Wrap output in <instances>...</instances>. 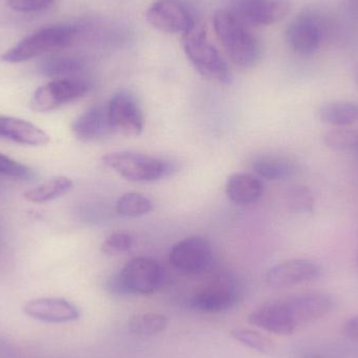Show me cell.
<instances>
[{
  "mask_svg": "<svg viewBox=\"0 0 358 358\" xmlns=\"http://www.w3.org/2000/svg\"><path fill=\"white\" fill-rule=\"evenodd\" d=\"M214 29L227 56L235 64L252 67L260 61V42L248 31L239 16L227 10H219L214 16Z\"/></svg>",
  "mask_w": 358,
  "mask_h": 358,
  "instance_id": "1",
  "label": "cell"
},
{
  "mask_svg": "<svg viewBox=\"0 0 358 358\" xmlns=\"http://www.w3.org/2000/svg\"><path fill=\"white\" fill-rule=\"evenodd\" d=\"M163 267L152 258H134L113 275L107 289L117 296H151L161 288Z\"/></svg>",
  "mask_w": 358,
  "mask_h": 358,
  "instance_id": "2",
  "label": "cell"
},
{
  "mask_svg": "<svg viewBox=\"0 0 358 358\" xmlns=\"http://www.w3.org/2000/svg\"><path fill=\"white\" fill-rule=\"evenodd\" d=\"M183 50L202 77L224 85H229L233 81L229 65L208 42L203 25L195 22L192 29L185 34Z\"/></svg>",
  "mask_w": 358,
  "mask_h": 358,
  "instance_id": "3",
  "label": "cell"
},
{
  "mask_svg": "<svg viewBox=\"0 0 358 358\" xmlns=\"http://www.w3.org/2000/svg\"><path fill=\"white\" fill-rule=\"evenodd\" d=\"M78 33L79 29L76 25L58 24L44 27L21 40L4 52L1 59L8 63H19L57 52L71 45Z\"/></svg>",
  "mask_w": 358,
  "mask_h": 358,
  "instance_id": "4",
  "label": "cell"
},
{
  "mask_svg": "<svg viewBox=\"0 0 358 358\" xmlns=\"http://www.w3.org/2000/svg\"><path fill=\"white\" fill-rule=\"evenodd\" d=\"M103 164L132 182H152L168 178L176 167L171 162L142 153L120 151L103 157Z\"/></svg>",
  "mask_w": 358,
  "mask_h": 358,
  "instance_id": "5",
  "label": "cell"
},
{
  "mask_svg": "<svg viewBox=\"0 0 358 358\" xmlns=\"http://www.w3.org/2000/svg\"><path fill=\"white\" fill-rule=\"evenodd\" d=\"M243 296V285L237 275L221 273L192 296L189 306L196 313L218 315L235 308Z\"/></svg>",
  "mask_w": 358,
  "mask_h": 358,
  "instance_id": "6",
  "label": "cell"
},
{
  "mask_svg": "<svg viewBox=\"0 0 358 358\" xmlns=\"http://www.w3.org/2000/svg\"><path fill=\"white\" fill-rule=\"evenodd\" d=\"M90 87V81L78 76L56 79L36 90L31 107L38 113H50L85 96Z\"/></svg>",
  "mask_w": 358,
  "mask_h": 358,
  "instance_id": "7",
  "label": "cell"
},
{
  "mask_svg": "<svg viewBox=\"0 0 358 358\" xmlns=\"http://www.w3.org/2000/svg\"><path fill=\"white\" fill-rule=\"evenodd\" d=\"M106 106L113 132L127 138H136L143 134L144 115L134 94L125 90L117 92Z\"/></svg>",
  "mask_w": 358,
  "mask_h": 358,
  "instance_id": "8",
  "label": "cell"
},
{
  "mask_svg": "<svg viewBox=\"0 0 358 358\" xmlns=\"http://www.w3.org/2000/svg\"><path fill=\"white\" fill-rule=\"evenodd\" d=\"M282 301L296 330L327 317L336 306L334 296L322 292H304Z\"/></svg>",
  "mask_w": 358,
  "mask_h": 358,
  "instance_id": "9",
  "label": "cell"
},
{
  "mask_svg": "<svg viewBox=\"0 0 358 358\" xmlns=\"http://www.w3.org/2000/svg\"><path fill=\"white\" fill-rule=\"evenodd\" d=\"M169 261L174 268L185 275H202L212 265V246L203 237L185 238L172 248Z\"/></svg>",
  "mask_w": 358,
  "mask_h": 358,
  "instance_id": "10",
  "label": "cell"
},
{
  "mask_svg": "<svg viewBox=\"0 0 358 358\" xmlns=\"http://www.w3.org/2000/svg\"><path fill=\"white\" fill-rule=\"evenodd\" d=\"M325 27L321 17L313 10L300 13L288 25L286 40L296 54L308 56L321 46Z\"/></svg>",
  "mask_w": 358,
  "mask_h": 358,
  "instance_id": "11",
  "label": "cell"
},
{
  "mask_svg": "<svg viewBox=\"0 0 358 358\" xmlns=\"http://www.w3.org/2000/svg\"><path fill=\"white\" fill-rule=\"evenodd\" d=\"M322 273L323 269L313 261L292 259L269 268L265 273V283L269 287L281 289L315 281Z\"/></svg>",
  "mask_w": 358,
  "mask_h": 358,
  "instance_id": "12",
  "label": "cell"
},
{
  "mask_svg": "<svg viewBox=\"0 0 358 358\" xmlns=\"http://www.w3.org/2000/svg\"><path fill=\"white\" fill-rule=\"evenodd\" d=\"M147 20L155 29L170 34L187 33L195 24L180 0H157L147 10Z\"/></svg>",
  "mask_w": 358,
  "mask_h": 358,
  "instance_id": "13",
  "label": "cell"
},
{
  "mask_svg": "<svg viewBox=\"0 0 358 358\" xmlns=\"http://www.w3.org/2000/svg\"><path fill=\"white\" fill-rule=\"evenodd\" d=\"M23 313L31 319L48 324L71 323L81 317L80 309L62 298L34 299L25 303Z\"/></svg>",
  "mask_w": 358,
  "mask_h": 358,
  "instance_id": "14",
  "label": "cell"
},
{
  "mask_svg": "<svg viewBox=\"0 0 358 358\" xmlns=\"http://www.w3.org/2000/svg\"><path fill=\"white\" fill-rule=\"evenodd\" d=\"M248 322L275 336H288L298 331L282 300L267 303L255 309L248 317Z\"/></svg>",
  "mask_w": 358,
  "mask_h": 358,
  "instance_id": "15",
  "label": "cell"
},
{
  "mask_svg": "<svg viewBox=\"0 0 358 358\" xmlns=\"http://www.w3.org/2000/svg\"><path fill=\"white\" fill-rule=\"evenodd\" d=\"M71 130L78 140L90 143L113 134L109 125L107 106L94 105L73 121Z\"/></svg>",
  "mask_w": 358,
  "mask_h": 358,
  "instance_id": "16",
  "label": "cell"
},
{
  "mask_svg": "<svg viewBox=\"0 0 358 358\" xmlns=\"http://www.w3.org/2000/svg\"><path fill=\"white\" fill-rule=\"evenodd\" d=\"M292 8L289 0L241 1L238 6L240 18L257 25H271L282 20Z\"/></svg>",
  "mask_w": 358,
  "mask_h": 358,
  "instance_id": "17",
  "label": "cell"
},
{
  "mask_svg": "<svg viewBox=\"0 0 358 358\" xmlns=\"http://www.w3.org/2000/svg\"><path fill=\"white\" fill-rule=\"evenodd\" d=\"M0 138L34 147L44 146L50 142L48 134L35 124L4 115H0Z\"/></svg>",
  "mask_w": 358,
  "mask_h": 358,
  "instance_id": "18",
  "label": "cell"
},
{
  "mask_svg": "<svg viewBox=\"0 0 358 358\" xmlns=\"http://www.w3.org/2000/svg\"><path fill=\"white\" fill-rule=\"evenodd\" d=\"M227 197L234 203L248 206L262 197L264 185L257 176L248 173L234 174L225 185Z\"/></svg>",
  "mask_w": 358,
  "mask_h": 358,
  "instance_id": "19",
  "label": "cell"
},
{
  "mask_svg": "<svg viewBox=\"0 0 358 358\" xmlns=\"http://www.w3.org/2000/svg\"><path fill=\"white\" fill-rule=\"evenodd\" d=\"M252 169L260 178L279 181L294 178L298 172V166L288 157L281 155H263L255 159Z\"/></svg>",
  "mask_w": 358,
  "mask_h": 358,
  "instance_id": "20",
  "label": "cell"
},
{
  "mask_svg": "<svg viewBox=\"0 0 358 358\" xmlns=\"http://www.w3.org/2000/svg\"><path fill=\"white\" fill-rule=\"evenodd\" d=\"M320 120L336 128H347L358 122V102L334 101L325 103L317 110Z\"/></svg>",
  "mask_w": 358,
  "mask_h": 358,
  "instance_id": "21",
  "label": "cell"
},
{
  "mask_svg": "<svg viewBox=\"0 0 358 358\" xmlns=\"http://www.w3.org/2000/svg\"><path fill=\"white\" fill-rule=\"evenodd\" d=\"M73 185L71 178L56 176L27 189L24 193V198L27 201L44 203L69 193L73 189Z\"/></svg>",
  "mask_w": 358,
  "mask_h": 358,
  "instance_id": "22",
  "label": "cell"
},
{
  "mask_svg": "<svg viewBox=\"0 0 358 358\" xmlns=\"http://www.w3.org/2000/svg\"><path fill=\"white\" fill-rule=\"evenodd\" d=\"M169 325L167 315L162 313H140L129 321V331L141 338H151L163 334Z\"/></svg>",
  "mask_w": 358,
  "mask_h": 358,
  "instance_id": "23",
  "label": "cell"
},
{
  "mask_svg": "<svg viewBox=\"0 0 358 358\" xmlns=\"http://www.w3.org/2000/svg\"><path fill=\"white\" fill-rule=\"evenodd\" d=\"M83 69V62L73 57H52L46 59L40 65V71L44 76L57 79L76 77Z\"/></svg>",
  "mask_w": 358,
  "mask_h": 358,
  "instance_id": "24",
  "label": "cell"
},
{
  "mask_svg": "<svg viewBox=\"0 0 358 358\" xmlns=\"http://www.w3.org/2000/svg\"><path fill=\"white\" fill-rule=\"evenodd\" d=\"M152 201L141 193H126L122 195L115 204L117 214L127 218H138L152 210Z\"/></svg>",
  "mask_w": 358,
  "mask_h": 358,
  "instance_id": "25",
  "label": "cell"
},
{
  "mask_svg": "<svg viewBox=\"0 0 358 358\" xmlns=\"http://www.w3.org/2000/svg\"><path fill=\"white\" fill-rule=\"evenodd\" d=\"M284 197L287 208L296 214H311L315 210V196L306 185H292L286 189Z\"/></svg>",
  "mask_w": 358,
  "mask_h": 358,
  "instance_id": "26",
  "label": "cell"
},
{
  "mask_svg": "<svg viewBox=\"0 0 358 358\" xmlns=\"http://www.w3.org/2000/svg\"><path fill=\"white\" fill-rule=\"evenodd\" d=\"M323 141L332 150L358 155V130L336 128L326 132Z\"/></svg>",
  "mask_w": 358,
  "mask_h": 358,
  "instance_id": "27",
  "label": "cell"
},
{
  "mask_svg": "<svg viewBox=\"0 0 358 358\" xmlns=\"http://www.w3.org/2000/svg\"><path fill=\"white\" fill-rule=\"evenodd\" d=\"M231 336L242 346L261 355H271L273 344L268 338L248 328H235L231 330Z\"/></svg>",
  "mask_w": 358,
  "mask_h": 358,
  "instance_id": "28",
  "label": "cell"
},
{
  "mask_svg": "<svg viewBox=\"0 0 358 358\" xmlns=\"http://www.w3.org/2000/svg\"><path fill=\"white\" fill-rule=\"evenodd\" d=\"M134 245L131 236L125 233H115L109 236L103 242L101 250L107 256H119L129 252Z\"/></svg>",
  "mask_w": 358,
  "mask_h": 358,
  "instance_id": "29",
  "label": "cell"
},
{
  "mask_svg": "<svg viewBox=\"0 0 358 358\" xmlns=\"http://www.w3.org/2000/svg\"><path fill=\"white\" fill-rule=\"evenodd\" d=\"M0 174L10 178L21 179V180H31L35 178V173L31 168L1 153H0Z\"/></svg>",
  "mask_w": 358,
  "mask_h": 358,
  "instance_id": "30",
  "label": "cell"
},
{
  "mask_svg": "<svg viewBox=\"0 0 358 358\" xmlns=\"http://www.w3.org/2000/svg\"><path fill=\"white\" fill-rule=\"evenodd\" d=\"M55 0H8V6L19 12H37L48 8Z\"/></svg>",
  "mask_w": 358,
  "mask_h": 358,
  "instance_id": "31",
  "label": "cell"
},
{
  "mask_svg": "<svg viewBox=\"0 0 358 358\" xmlns=\"http://www.w3.org/2000/svg\"><path fill=\"white\" fill-rule=\"evenodd\" d=\"M342 334L349 341L358 343V315L349 317L343 324Z\"/></svg>",
  "mask_w": 358,
  "mask_h": 358,
  "instance_id": "32",
  "label": "cell"
},
{
  "mask_svg": "<svg viewBox=\"0 0 358 358\" xmlns=\"http://www.w3.org/2000/svg\"><path fill=\"white\" fill-rule=\"evenodd\" d=\"M299 358H328L325 355H320V353L309 352L305 353V355H301Z\"/></svg>",
  "mask_w": 358,
  "mask_h": 358,
  "instance_id": "33",
  "label": "cell"
},
{
  "mask_svg": "<svg viewBox=\"0 0 358 358\" xmlns=\"http://www.w3.org/2000/svg\"><path fill=\"white\" fill-rule=\"evenodd\" d=\"M355 83H357V85L358 86V69L357 73H355Z\"/></svg>",
  "mask_w": 358,
  "mask_h": 358,
  "instance_id": "34",
  "label": "cell"
},
{
  "mask_svg": "<svg viewBox=\"0 0 358 358\" xmlns=\"http://www.w3.org/2000/svg\"><path fill=\"white\" fill-rule=\"evenodd\" d=\"M242 1H257V0H242Z\"/></svg>",
  "mask_w": 358,
  "mask_h": 358,
  "instance_id": "35",
  "label": "cell"
},
{
  "mask_svg": "<svg viewBox=\"0 0 358 358\" xmlns=\"http://www.w3.org/2000/svg\"><path fill=\"white\" fill-rule=\"evenodd\" d=\"M357 269H358V252H357Z\"/></svg>",
  "mask_w": 358,
  "mask_h": 358,
  "instance_id": "36",
  "label": "cell"
}]
</instances>
